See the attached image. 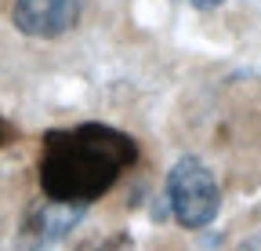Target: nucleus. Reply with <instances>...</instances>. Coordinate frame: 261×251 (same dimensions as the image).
I'll list each match as a JSON object with an SVG mask.
<instances>
[{
  "label": "nucleus",
  "mask_w": 261,
  "mask_h": 251,
  "mask_svg": "<svg viewBox=\"0 0 261 251\" xmlns=\"http://www.w3.org/2000/svg\"><path fill=\"white\" fill-rule=\"evenodd\" d=\"M138 161V142L109 124H80L44 135L40 190L62 204H91Z\"/></svg>",
  "instance_id": "obj_1"
},
{
  "label": "nucleus",
  "mask_w": 261,
  "mask_h": 251,
  "mask_svg": "<svg viewBox=\"0 0 261 251\" xmlns=\"http://www.w3.org/2000/svg\"><path fill=\"white\" fill-rule=\"evenodd\" d=\"M167 200H171L178 226H185V230H207L221 208L218 182H214L211 168L203 161H196V156H181L167 171Z\"/></svg>",
  "instance_id": "obj_2"
},
{
  "label": "nucleus",
  "mask_w": 261,
  "mask_h": 251,
  "mask_svg": "<svg viewBox=\"0 0 261 251\" xmlns=\"http://www.w3.org/2000/svg\"><path fill=\"white\" fill-rule=\"evenodd\" d=\"M84 4L87 0H15L11 22L25 37L55 40V37H65L80 22Z\"/></svg>",
  "instance_id": "obj_3"
},
{
  "label": "nucleus",
  "mask_w": 261,
  "mask_h": 251,
  "mask_svg": "<svg viewBox=\"0 0 261 251\" xmlns=\"http://www.w3.org/2000/svg\"><path fill=\"white\" fill-rule=\"evenodd\" d=\"M84 208L87 204H62V200H40L25 215L22 222V233H18V247L22 251H47L55 247L58 240H65L84 218Z\"/></svg>",
  "instance_id": "obj_4"
},
{
  "label": "nucleus",
  "mask_w": 261,
  "mask_h": 251,
  "mask_svg": "<svg viewBox=\"0 0 261 251\" xmlns=\"http://www.w3.org/2000/svg\"><path fill=\"white\" fill-rule=\"evenodd\" d=\"M80 251H135V240L127 233H109V237H94L87 240Z\"/></svg>",
  "instance_id": "obj_5"
},
{
  "label": "nucleus",
  "mask_w": 261,
  "mask_h": 251,
  "mask_svg": "<svg viewBox=\"0 0 261 251\" xmlns=\"http://www.w3.org/2000/svg\"><path fill=\"white\" fill-rule=\"evenodd\" d=\"M18 139V128H15V124L4 117V113H0V149H4V146H11Z\"/></svg>",
  "instance_id": "obj_6"
},
{
  "label": "nucleus",
  "mask_w": 261,
  "mask_h": 251,
  "mask_svg": "<svg viewBox=\"0 0 261 251\" xmlns=\"http://www.w3.org/2000/svg\"><path fill=\"white\" fill-rule=\"evenodd\" d=\"M236 251H261V233H254V237H247Z\"/></svg>",
  "instance_id": "obj_7"
},
{
  "label": "nucleus",
  "mask_w": 261,
  "mask_h": 251,
  "mask_svg": "<svg viewBox=\"0 0 261 251\" xmlns=\"http://www.w3.org/2000/svg\"><path fill=\"white\" fill-rule=\"evenodd\" d=\"M192 8H200V11H211V8H221L225 0H189Z\"/></svg>",
  "instance_id": "obj_8"
}]
</instances>
